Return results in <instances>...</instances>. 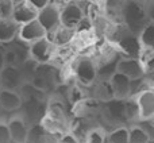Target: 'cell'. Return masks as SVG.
I'll return each mask as SVG.
<instances>
[{
    "label": "cell",
    "mask_w": 154,
    "mask_h": 143,
    "mask_svg": "<svg viewBox=\"0 0 154 143\" xmlns=\"http://www.w3.org/2000/svg\"><path fill=\"white\" fill-rule=\"evenodd\" d=\"M120 19H122L123 26L128 31L139 37L141 31L149 23L146 10H145V3L123 2L122 10H120Z\"/></svg>",
    "instance_id": "cell-1"
},
{
    "label": "cell",
    "mask_w": 154,
    "mask_h": 143,
    "mask_svg": "<svg viewBox=\"0 0 154 143\" xmlns=\"http://www.w3.org/2000/svg\"><path fill=\"white\" fill-rule=\"evenodd\" d=\"M73 74L79 84L84 85V87H92L97 81L96 61L91 57H80L75 62Z\"/></svg>",
    "instance_id": "cell-2"
},
{
    "label": "cell",
    "mask_w": 154,
    "mask_h": 143,
    "mask_svg": "<svg viewBox=\"0 0 154 143\" xmlns=\"http://www.w3.org/2000/svg\"><path fill=\"white\" fill-rule=\"evenodd\" d=\"M56 46L48 37L29 46V57L38 65H48L53 61Z\"/></svg>",
    "instance_id": "cell-3"
},
{
    "label": "cell",
    "mask_w": 154,
    "mask_h": 143,
    "mask_svg": "<svg viewBox=\"0 0 154 143\" xmlns=\"http://www.w3.org/2000/svg\"><path fill=\"white\" fill-rule=\"evenodd\" d=\"M85 14L81 10L77 2H66L60 8V19L61 26L70 30H76V27L80 24V22L84 19Z\"/></svg>",
    "instance_id": "cell-4"
},
{
    "label": "cell",
    "mask_w": 154,
    "mask_h": 143,
    "mask_svg": "<svg viewBox=\"0 0 154 143\" xmlns=\"http://www.w3.org/2000/svg\"><path fill=\"white\" fill-rule=\"evenodd\" d=\"M37 20L39 22V24L45 29V31L49 34L57 30L61 26V19H60V7L54 2H49V4L46 5L43 10H41L38 12Z\"/></svg>",
    "instance_id": "cell-5"
},
{
    "label": "cell",
    "mask_w": 154,
    "mask_h": 143,
    "mask_svg": "<svg viewBox=\"0 0 154 143\" xmlns=\"http://www.w3.org/2000/svg\"><path fill=\"white\" fill-rule=\"evenodd\" d=\"M101 115L104 120L109 122L111 124H118V123H126V104L123 100H116L112 99L108 103H104L101 105Z\"/></svg>",
    "instance_id": "cell-6"
},
{
    "label": "cell",
    "mask_w": 154,
    "mask_h": 143,
    "mask_svg": "<svg viewBox=\"0 0 154 143\" xmlns=\"http://www.w3.org/2000/svg\"><path fill=\"white\" fill-rule=\"evenodd\" d=\"M116 72L127 77L130 81H135V80H141L146 76L143 64L141 59L138 58H120L118 62Z\"/></svg>",
    "instance_id": "cell-7"
},
{
    "label": "cell",
    "mask_w": 154,
    "mask_h": 143,
    "mask_svg": "<svg viewBox=\"0 0 154 143\" xmlns=\"http://www.w3.org/2000/svg\"><path fill=\"white\" fill-rule=\"evenodd\" d=\"M46 37H48V32L45 31V29L41 26L38 20H32L30 23L23 24V26L19 27L18 39L29 46L38 42V41L43 39Z\"/></svg>",
    "instance_id": "cell-8"
},
{
    "label": "cell",
    "mask_w": 154,
    "mask_h": 143,
    "mask_svg": "<svg viewBox=\"0 0 154 143\" xmlns=\"http://www.w3.org/2000/svg\"><path fill=\"white\" fill-rule=\"evenodd\" d=\"M38 11L29 3V0H20V2H14V11L12 19L18 26H23L32 20H37Z\"/></svg>",
    "instance_id": "cell-9"
},
{
    "label": "cell",
    "mask_w": 154,
    "mask_h": 143,
    "mask_svg": "<svg viewBox=\"0 0 154 143\" xmlns=\"http://www.w3.org/2000/svg\"><path fill=\"white\" fill-rule=\"evenodd\" d=\"M8 131H10L12 143H29L30 128L27 122L22 116H12L7 120Z\"/></svg>",
    "instance_id": "cell-10"
},
{
    "label": "cell",
    "mask_w": 154,
    "mask_h": 143,
    "mask_svg": "<svg viewBox=\"0 0 154 143\" xmlns=\"http://www.w3.org/2000/svg\"><path fill=\"white\" fill-rule=\"evenodd\" d=\"M24 85L18 66H5L0 72V88L4 90H18Z\"/></svg>",
    "instance_id": "cell-11"
},
{
    "label": "cell",
    "mask_w": 154,
    "mask_h": 143,
    "mask_svg": "<svg viewBox=\"0 0 154 143\" xmlns=\"http://www.w3.org/2000/svg\"><path fill=\"white\" fill-rule=\"evenodd\" d=\"M137 105L139 109V120H149L154 117V89H149L141 92L135 97Z\"/></svg>",
    "instance_id": "cell-12"
},
{
    "label": "cell",
    "mask_w": 154,
    "mask_h": 143,
    "mask_svg": "<svg viewBox=\"0 0 154 143\" xmlns=\"http://www.w3.org/2000/svg\"><path fill=\"white\" fill-rule=\"evenodd\" d=\"M109 85H111L114 99L116 100H127L131 96V81L120 73H115L109 78Z\"/></svg>",
    "instance_id": "cell-13"
},
{
    "label": "cell",
    "mask_w": 154,
    "mask_h": 143,
    "mask_svg": "<svg viewBox=\"0 0 154 143\" xmlns=\"http://www.w3.org/2000/svg\"><path fill=\"white\" fill-rule=\"evenodd\" d=\"M23 105V97L18 90H0V108L4 112H15Z\"/></svg>",
    "instance_id": "cell-14"
},
{
    "label": "cell",
    "mask_w": 154,
    "mask_h": 143,
    "mask_svg": "<svg viewBox=\"0 0 154 143\" xmlns=\"http://www.w3.org/2000/svg\"><path fill=\"white\" fill-rule=\"evenodd\" d=\"M48 38L51 41L56 47H62V46L72 45V42L76 38V31L75 30L66 29L64 26H60L57 30H54L51 34L48 35Z\"/></svg>",
    "instance_id": "cell-15"
},
{
    "label": "cell",
    "mask_w": 154,
    "mask_h": 143,
    "mask_svg": "<svg viewBox=\"0 0 154 143\" xmlns=\"http://www.w3.org/2000/svg\"><path fill=\"white\" fill-rule=\"evenodd\" d=\"M19 27L12 19L0 20V43H11L18 38Z\"/></svg>",
    "instance_id": "cell-16"
},
{
    "label": "cell",
    "mask_w": 154,
    "mask_h": 143,
    "mask_svg": "<svg viewBox=\"0 0 154 143\" xmlns=\"http://www.w3.org/2000/svg\"><path fill=\"white\" fill-rule=\"evenodd\" d=\"M92 87H93V100L104 104L114 99V93H112L109 81H96Z\"/></svg>",
    "instance_id": "cell-17"
},
{
    "label": "cell",
    "mask_w": 154,
    "mask_h": 143,
    "mask_svg": "<svg viewBox=\"0 0 154 143\" xmlns=\"http://www.w3.org/2000/svg\"><path fill=\"white\" fill-rule=\"evenodd\" d=\"M106 143H128V128L125 126H118L107 132Z\"/></svg>",
    "instance_id": "cell-18"
},
{
    "label": "cell",
    "mask_w": 154,
    "mask_h": 143,
    "mask_svg": "<svg viewBox=\"0 0 154 143\" xmlns=\"http://www.w3.org/2000/svg\"><path fill=\"white\" fill-rule=\"evenodd\" d=\"M139 41H141L143 49L154 51V24L153 23H147L145 26V29L139 34Z\"/></svg>",
    "instance_id": "cell-19"
},
{
    "label": "cell",
    "mask_w": 154,
    "mask_h": 143,
    "mask_svg": "<svg viewBox=\"0 0 154 143\" xmlns=\"http://www.w3.org/2000/svg\"><path fill=\"white\" fill-rule=\"evenodd\" d=\"M150 139L149 136L145 134L139 126L133 124L128 127V143H149Z\"/></svg>",
    "instance_id": "cell-20"
},
{
    "label": "cell",
    "mask_w": 154,
    "mask_h": 143,
    "mask_svg": "<svg viewBox=\"0 0 154 143\" xmlns=\"http://www.w3.org/2000/svg\"><path fill=\"white\" fill-rule=\"evenodd\" d=\"M107 141V132L100 127H93L88 130L87 138L84 143H106Z\"/></svg>",
    "instance_id": "cell-21"
},
{
    "label": "cell",
    "mask_w": 154,
    "mask_h": 143,
    "mask_svg": "<svg viewBox=\"0 0 154 143\" xmlns=\"http://www.w3.org/2000/svg\"><path fill=\"white\" fill-rule=\"evenodd\" d=\"M126 104V117L127 122H134L137 123L139 120V109L137 105V101L134 97H130L127 100H125Z\"/></svg>",
    "instance_id": "cell-22"
},
{
    "label": "cell",
    "mask_w": 154,
    "mask_h": 143,
    "mask_svg": "<svg viewBox=\"0 0 154 143\" xmlns=\"http://www.w3.org/2000/svg\"><path fill=\"white\" fill-rule=\"evenodd\" d=\"M14 2L11 0H0V20H8L12 16Z\"/></svg>",
    "instance_id": "cell-23"
},
{
    "label": "cell",
    "mask_w": 154,
    "mask_h": 143,
    "mask_svg": "<svg viewBox=\"0 0 154 143\" xmlns=\"http://www.w3.org/2000/svg\"><path fill=\"white\" fill-rule=\"evenodd\" d=\"M3 57H4V64L5 66H18L19 59L18 54H16L15 49H7L3 51Z\"/></svg>",
    "instance_id": "cell-24"
},
{
    "label": "cell",
    "mask_w": 154,
    "mask_h": 143,
    "mask_svg": "<svg viewBox=\"0 0 154 143\" xmlns=\"http://www.w3.org/2000/svg\"><path fill=\"white\" fill-rule=\"evenodd\" d=\"M135 124L145 131V134L149 136L150 141H154V117L149 120H138Z\"/></svg>",
    "instance_id": "cell-25"
},
{
    "label": "cell",
    "mask_w": 154,
    "mask_h": 143,
    "mask_svg": "<svg viewBox=\"0 0 154 143\" xmlns=\"http://www.w3.org/2000/svg\"><path fill=\"white\" fill-rule=\"evenodd\" d=\"M0 143H12L10 131H8L7 120H0Z\"/></svg>",
    "instance_id": "cell-26"
},
{
    "label": "cell",
    "mask_w": 154,
    "mask_h": 143,
    "mask_svg": "<svg viewBox=\"0 0 154 143\" xmlns=\"http://www.w3.org/2000/svg\"><path fill=\"white\" fill-rule=\"evenodd\" d=\"M58 143H80V141L73 135L72 132H65V134L61 135Z\"/></svg>",
    "instance_id": "cell-27"
},
{
    "label": "cell",
    "mask_w": 154,
    "mask_h": 143,
    "mask_svg": "<svg viewBox=\"0 0 154 143\" xmlns=\"http://www.w3.org/2000/svg\"><path fill=\"white\" fill-rule=\"evenodd\" d=\"M145 10H146V16L149 23L154 24V2H150L147 4L145 3Z\"/></svg>",
    "instance_id": "cell-28"
},
{
    "label": "cell",
    "mask_w": 154,
    "mask_h": 143,
    "mask_svg": "<svg viewBox=\"0 0 154 143\" xmlns=\"http://www.w3.org/2000/svg\"><path fill=\"white\" fill-rule=\"evenodd\" d=\"M29 3L39 12L41 10H43V8L49 4V0H29Z\"/></svg>",
    "instance_id": "cell-29"
},
{
    "label": "cell",
    "mask_w": 154,
    "mask_h": 143,
    "mask_svg": "<svg viewBox=\"0 0 154 143\" xmlns=\"http://www.w3.org/2000/svg\"><path fill=\"white\" fill-rule=\"evenodd\" d=\"M5 68V64H4V57H3V51L0 50V72Z\"/></svg>",
    "instance_id": "cell-30"
},
{
    "label": "cell",
    "mask_w": 154,
    "mask_h": 143,
    "mask_svg": "<svg viewBox=\"0 0 154 143\" xmlns=\"http://www.w3.org/2000/svg\"><path fill=\"white\" fill-rule=\"evenodd\" d=\"M149 143H154V141H150V142H149Z\"/></svg>",
    "instance_id": "cell-31"
},
{
    "label": "cell",
    "mask_w": 154,
    "mask_h": 143,
    "mask_svg": "<svg viewBox=\"0 0 154 143\" xmlns=\"http://www.w3.org/2000/svg\"><path fill=\"white\" fill-rule=\"evenodd\" d=\"M0 112H2V108H0Z\"/></svg>",
    "instance_id": "cell-32"
},
{
    "label": "cell",
    "mask_w": 154,
    "mask_h": 143,
    "mask_svg": "<svg viewBox=\"0 0 154 143\" xmlns=\"http://www.w3.org/2000/svg\"><path fill=\"white\" fill-rule=\"evenodd\" d=\"M0 90H2V88H0Z\"/></svg>",
    "instance_id": "cell-33"
},
{
    "label": "cell",
    "mask_w": 154,
    "mask_h": 143,
    "mask_svg": "<svg viewBox=\"0 0 154 143\" xmlns=\"http://www.w3.org/2000/svg\"><path fill=\"white\" fill-rule=\"evenodd\" d=\"M153 89H154V87H153Z\"/></svg>",
    "instance_id": "cell-34"
}]
</instances>
